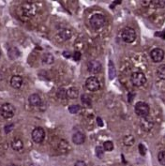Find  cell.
<instances>
[{
  "label": "cell",
  "instance_id": "1",
  "mask_svg": "<svg viewBox=\"0 0 165 166\" xmlns=\"http://www.w3.org/2000/svg\"><path fill=\"white\" fill-rule=\"evenodd\" d=\"M134 110H135L136 115L142 118L147 117L149 115V112H150L149 106L146 104L145 102H143V101H139L136 103Z\"/></svg>",
  "mask_w": 165,
  "mask_h": 166
},
{
  "label": "cell",
  "instance_id": "2",
  "mask_svg": "<svg viewBox=\"0 0 165 166\" xmlns=\"http://www.w3.org/2000/svg\"><path fill=\"white\" fill-rule=\"evenodd\" d=\"M0 115L6 119H10L13 117L15 115L14 106L11 104V103H5V104H3L0 107Z\"/></svg>",
  "mask_w": 165,
  "mask_h": 166
},
{
  "label": "cell",
  "instance_id": "3",
  "mask_svg": "<svg viewBox=\"0 0 165 166\" xmlns=\"http://www.w3.org/2000/svg\"><path fill=\"white\" fill-rule=\"evenodd\" d=\"M90 25L94 29H100L105 25V18L102 14H94L90 18Z\"/></svg>",
  "mask_w": 165,
  "mask_h": 166
},
{
  "label": "cell",
  "instance_id": "4",
  "mask_svg": "<svg viewBox=\"0 0 165 166\" xmlns=\"http://www.w3.org/2000/svg\"><path fill=\"white\" fill-rule=\"evenodd\" d=\"M121 39H123V42H125L126 43L133 42L136 39L135 30L131 27H126L125 29H123L121 33Z\"/></svg>",
  "mask_w": 165,
  "mask_h": 166
},
{
  "label": "cell",
  "instance_id": "5",
  "mask_svg": "<svg viewBox=\"0 0 165 166\" xmlns=\"http://www.w3.org/2000/svg\"><path fill=\"white\" fill-rule=\"evenodd\" d=\"M131 83L135 87H143L146 83V77L143 72H133L131 76Z\"/></svg>",
  "mask_w": 165,
  "mask_h": 166
},
{
  "label": "cell",
  "instance_id": "6",
  "mask_svg": "<svg viewBox=\"0 0 165 166\" xmlns=\"http://www.w3.org/2000/svg\"><path fill=\"white\" fill-rule=\"evenodd\" d=\"M86 87L90 91H98L100 88V82L97 77H89L86 81Z\"/></svg>",
  "mask_w": 165,
  "mask_h": 166
},
{
  "label": "cell",
  "instance_id": "7",
  "mask_svg": "<svg viewBox=\"0 0 165 166\" xmlns=\"http://www.w3.org/2000/svg\"><path fill=\"white\" fill-rule=\"evenodd\" d=\"M32 139L35 143H41L43 142L44 138H45V132L41 127H38V128H35L32 132Z\"/></svg>",
  "mask_w": 165,
  "mask_h": 166
},
{
  "label": "cell",
  "instance_id": "8",
  "mask_svg": "<svg viewBox=\"0 0 165 166\" xmlns=\"http://www.w3.org/2000/svg\"><path fill=\"white\" fill-rule=\"evenodd\" d=\"M150 56L152 58V60L156 63L160 62L163 60L164 58V51L160 48H155L153 49L150 53Z\"/></svg>",
  "mask_w": 165,
  "mask_h": 166
},
{
  "label": "cell",
  "instance_id": "9",
  "mask_svg": "<svg viewBox=\"0 0 165 166\" xmlns=\"http://www.w3.org/2000/svg\"><path fill=\"white\" fill-rule=\"evenodd\" d=\"M22 11H23V13L26 17H32L36 13V7L33 4L25 3L23 5V7H22Z\"/></svg>",
  "mask_w": 165,
  "mask_h": 166
},
{
  "label": "cell",
  "instance_id": "10",
  "mask_svg": "<svg viewBox=\"0 0 165 166\" xmlns=\"http://www.w3.org/2000/svg\"><path fill=\"white\" fill-rule=\"evenodd\" d=\"M87 68H88V70L90 71L91 73H99L100 72L101 70V64L100 61L98 60H92L90 62H88L87 64Z\"/></svg>",
  "mask_w": 165,
  "mask_h": 166
},
{
  "label": "cell",
  "instance_id": "11",
  "mask_svg": "<svg viewBox=\"0 0 165 166\" xmlns=\"http://www.w3.org/2000/svg\"><path fill=\"white\" fill-rule=\"evenodd\" d=\"M153 121L152 119H150L148 117H145V118H142L141 121V127L143 128V129H145L146 132H149L151 129L153 128Z\"/></svg>",
  "mask_w": 165,
  "mask_h": 166
},
{
  "label": "cell",
  "instance_id": "12",
  "mask_svg": "<svg viewBox=\"0 0 165 166\" xmlns=\"http://www.w3.org/2000/svg\"><path fill=\"white\" fill-rule=\"evenodd\" d=\"M11 84L13 88H20L23 86V78L19 75L12 76L11 79Z\"/></svg>",
  "mask_w": 165,
  "mask_h": 166
},
{
  "label": "cell",
  "instance_id": "13",
  "mask_svg": "<svg viewBox=\"0 0 165 166\" xmlns=\"http://www.w3.org/2000/svg\"><path fill=\"white\" fill-rule=\"evenodd\" d=\"M86 141V136L82 132H76L73 134L72 136V142L75 143V145H82V143Z\"/></svg>",
  "mask_w": 165,
  "mask_h": 166
},
{
  "label": "cell",
  "instance_id": "14",
  "mask_svg": "<svg viewBox=\"0 0 165 166\" xmlns=\"http://www.w3.org/2000/svg\"><path fill=\"white\" fill-rule=\"evenodd\" d=\"M71 36H72V33H71V31L70 29H62L57 34V37L60 38L62 42L70 39L71 38Z\"/></svg>",
  "mask_w": 165,
  "mask_h": 166
},
{
  "label": "cell",
  "instance_id": "15",
  "mask_svg": "<svg viewBox=\"0 0 165 166\" xmlns=\"http://www.w3.org/2000/svg\"><path fill=\"white\" fill-rule=\"evenodd\" d=\"M29 103L32 106H35V107L41 106V98L38 95V94H32V95L29 96Z\"/></svg>",
  "mask_w": 165,
  "mask_h": 166
},
{
  "label": "cell",
  "instance_id": "16",
  "mask_svg": "<svg viewBox=\"0 0 165 166\" xmlns=\"http://www.w3.org/2000/svg\"><path fill=\"white\" fill-rule=\"evenodd\" d=\"M58 150L61 152V153H68V152L70 150V146L69 145V143L66 140H60L59 143H58Z\"/></svg>",
  "mask_w": 165,
  "mask_h": 166
},
{
  "label": "cell",
  "instance_id": "17",
  "mask_svg": "<svg viewBox=\"0 0 165 166\" xmlns=\"http://www.w3.org/2000/svg\"><path fill=\"white\" fill-rule=\"evenodd\" d=\"M8 56L11 59H17L20 56V51L16 47H11L8 50Z\"/></svg>",
  "mask_w": 165,
  "mask_h": 166
},
{
  "label": "cell",
  "instance_id": "18",
  "mask_svg": "<svg viewBox=\"0 0 165 166\" xmlns=\"http://www.w3.org/2000/svg\"><path fill=\"white\" fill-rule=\"evenodd\" d=\"M11 146H12V149L15 150V151H21L22 149L24 148V143L20 139H15L13 140L11 143Z\"/></svg>",
  "mask_w": 165,
  "mask_h": 166
},
{
  "label": "cell",
  "instance_id": "19",
  "mask_svg": "<svg viewBox=\"0 0 165 166\" xmlns=\"http://www.w3.org/2000/svg\"><path fill=\"white\" fill-rule=\"evenodd\" d=\"M78 96H79V90L76 87H70L67 90V97L71 98V100L77 98Z\"/></svg>",
  "mask_w": 165,
  "mask_h": 166
},
{
  "label": "cell",
  "instance_id": "20",
  "mask_svg": "<svg viewBox=\"0 0 165 166\" xmlns=\"http://www.w3.org/2000/svg\"><path fill=\"white\" fill-rule=\"evenodd\" d=\"M81 101H82V103L86 107H91V105H92L91 98L89 97L88 95H86V94H84V95H82Z\"/></svg>",
  "mask_w": 165,
  "mask_h": 166
},
{
  "label": "cell",
  "instance_id": "21",
  "mask_svg": "<svg viewBox=\"0 0 165 166\" xmlns=\"http://www.w3.org/2000/svg\"><path fill=\"white\" fill-rule=\"evenodd\" d=\"M42 61L43 63L45 64H53V61H55V57L53 56V55H51V53H45V55L42 56Z\"/></svg>",
  "mask_w": 165,
  "mask_h": 166
},
{
  "label": "cell",
  "instance_id": "22",
  "mask_svg": "<svg viewBox=\"0 0 165 166\" xmlns=\"http://www.w3.org/2000/svg\"><path fill=\"white\" fill-rule=\"evenodd\" d=\"M123 142L125 143V146H132L133 143L135 142V139L132 135H126L123 139Z\"/></svg>",
  "mask_w": 165,
  "mask_h": 166
},
{
  "label": "cell",
  "instance_id": "23",
  "mask_svg": "<svg viewBox=\"0 0 165 166\" xmlns=\"http://www.w3.org/2000/svg\"><path fill=\"white\" fill-rule=\"evenodd\" d=\"M157 75L159 79L165 80V65H160L157 70Z\"/></svg>",
  "mask_w": 165,
  "mask_h": 166
},
{
  "label": "cell",
  "instance_id": "24",
  "mask_svg": "<svg viewBox=\"0 0 165 166\" xmlns=\"http://www.w3.org/2000/svg\"><path fill=\"white\" fill-rule=\"evenodd\" d=\"M115 76V70H114V65L112 61H109V78L112 80Z\"/></svg>",
  "mask_w": 165,
  "mask_h": 166
},
{
  "label": "cell",
  "instance_id": "25",
  "mask_svg": "<svg viewBox=\"0 0 165 166\" xmlns=\"http://www.w3.org/2000/svg\"><path fill=\"white\" fill-rule=\"evenodd\" d=\"M103 149L105 151H112L114 149V143L112 141H106L103 143Z\"/></svg>",
  "mask_w": 165,
  "mask_h": 166
},
{
  "label": "cell",
  "instance_id": "26",
  "mask_svg": "<svg viewBox=\"0 0 165 166\" xmlns=\"http://www.w3.org/2000/svg\"><path fill=\"white\" fill-rule=\"evenodd\" d=\"M56 95L59 98H61V100H64V98H67V90L65 88H60L58 89V91H57Z\"/></svg>",
  "mask_w": 165,
  "mask_h": 166
},
{
  "label": "cell",
  "instance_id": "27",
  "mask_svg": "<svg viewBox=\"0 0 165 166\" xmlns=\"http://www.w3.org/2000/svg\"><path fill=\"white\" fill-rule=\"evenodd\" d=\"M158 160L159 161V163L165 166V151H160L158 154Z\"/></svg>",
  "mask_w": 165,
  "mask_h": 166
},
{
  "label": "cell",
  "instance_id": "28",
  "mask_svg": "<svg viewBox=\"0 0 165 166\" xmlns=\"http://www.w3.org/2000/svg\"><path fill=\"white\" fill-rule=\"evenodd\" d=\"M103 154H104V149H103V147H101V146H97V147H96V156L98 157V158L101 159L102 157H103Z\"/></svg>",
  "mask_w": 165,
  "mask_h": 166
},
{
  "label": "cell",
  "instance_id": "29",
  "mask_svg": "<svg viewBox=\"0 0 165 166\" xmlns=\"http://www.w3.org/2000/svg\"><path fill=\"white\" fill-rule=\"evenodd\" d=\"M69 111H70V114H73V115L77 114L80 111V106L79 105H71V106H70Z\"/></svg>",
  "mask_w": 165,
  "mask_h": 166
},
{
  "label": "cell",
  "instance_id": "30",
  "mask_svg": "<svg viewBox=\"0 0 165 166\" xmlns=\"http://www.w3.org/2000/svg\"><path fill=\"white\" fill-rule=\"evenodd\" d=\"M14 129V125L13 124H8L5 126V128H4V131H5L6 133H10L12 129Z\"/></svg>",
  "mask_w": 165,
  "mask_h": 166
},
{
  "label": "cell",
  "instance_id": "31",
  "mask_svg": "<svg viewBox=\"0 0 165 166\" xmlns=\"http://www.w3.org/2000/svg\"><path fill=\"white\" fill-rule=\"evenodd\" d=\"M138 148H139V152H140V154L141 155H145L146 153V148H145V146L143 145V143H140L139 146H138Z\"/></svg>",
  "mask_w": 165,
  "mask_h": 166
},
{
  "label": "cell",
  "instance_id": "32",
  "mask_svg": "<svg viewBox=\"0 0 165 166\" xmlns=\"http://www.w3.org/2000/svg\"><path fill=\"white\" fill-rule=\"evenodd\" d=\"M73 58H74L75 61H79L80 59H81V53L76 51L74 53V55H73Z\"/></svg>",
  "mask_w": 165,
  "mask_h": 166
},
{
  "label": "cell",
  "instance_id": "33",
  "mask_svg": "<svg viewBox=\"0 0 165 166\" xmlns=\"http://www.w3.org/2000/svg\"><path fill=\"white\" fill-rule=\"evenodd\" d=\"M74 166H87V165H86V162H84V161H83V160H78V161H76V163H75Z\"/></svg>",
  "mask_w": 165,
  "mask_h": 166
},
{
  "label": "cell",
  "instance_id": "34",
  "mask_svg": "<svg viewBox=\"0 0 165 166\" xmlns=\"http://www.w3.org/2000/svg\"><path fill=\"white\" fill-rule=\"evenodd\" d=\"M97 123H98V125H99V126H100V127L103 126V122H102V120H101L100 117H98V118H97Z\"/></svg>",
  "mask_w": 165,
  "mask_h": 166
},
{
  "label": "cell",
  "instance_id": "35",
  "mask_svg": "<svg viewBox=\"0 0 165 166\" xmlns=\"http://www.w3.org/2000/svg\"><path fill=\"white\" fill-rule=\"evenodd\" d=\"M63 56H64L65 57H68V58L70 57V55L69 52H64V53H63Z\"/></svg>",
  "mask_w": 165,
  "mask_h": 166
},
{
  "label": "cell",
  "instance_id": "36",
  "mask_svg": "<svg viewBox=\"0 0 165 166\" xmlns=\"http://www.w3.org/2000/svg\"><path fill=\"white\" fill-rule=\"evenodd\" d=\"M10 166H16V165H14V164H11V165H10Z\"/></svg>",
  "mask_w": 165,
  "mask_h": 166
},
{
  "label": "cell",
  "instance_id": "37",
  "mask_svg": "<svg viewBox=\"0 0 165 166\" xmlns=\"http://www.w3.org/2000/svg\"><path fill=\"white\" fill-rule=\"evenodd\" d=\"M0 56H1V52H0Z\"/></svg>",
  "mask_w": 165,
  "mask_h": 166
}]
</instances>
